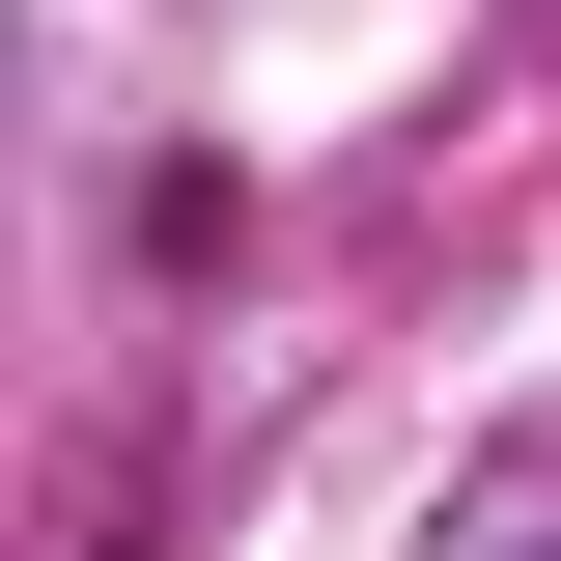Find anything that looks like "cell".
<instances>
[{
	"mask_svg": "<svg viewBox=\"0 0 561 561\" xmlns=\"http://www.w3.org/2000/svg\"><path fill=\"white\" fill-rule=\"evenodd\" d=\"M449 561H561V505H478V534H449Z\"/></svg>",
	"mask_w": 561,
	"mask_h": 561,
	"instance_id": "7a4b0ae2",
	"label": "cell"
},
{
	"mask_svg": "<svg viewBox=\"0 0 561 561\" xmlns=\"http://www.w3.org/2000/svg\"><path fill=\"white\" fill-rule=\"evenodd\" d=\"M57 561H169V505H140V478H113V505H84V534H57Z\"/></svg>",
	"mask_w": 561,
	"mask_h": 561,
	"instance_id": "6da1fadb",
	"label": "cell"
}]
</instances>
